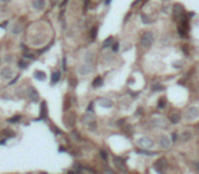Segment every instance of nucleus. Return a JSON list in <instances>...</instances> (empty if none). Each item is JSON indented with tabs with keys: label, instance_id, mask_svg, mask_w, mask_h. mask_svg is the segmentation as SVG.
<instances>
[{
	"label": "nucleus",
	"instance_id": "1",
	"mask_svg": "<svg viewBox=\"0 0 199 174\" xmlns=\"http://www.w3.org/2000/svg\"><path fill=\"white\" fill-rule=\"evenodd\" d=\"M154 42V36H153V33L151 31H146V33H143V36L141 37V45H142L143 48H150L151 45Z\"/></svg>",
	"mask_w": 199,
	"mask_h": 174
},
{
	"label": "nucleus",
	"instance_id": "2",
	"mask_svg": "<svg viewBox=\"0 0 199 174\" xmlns=\"http://www.w3.org/2000/svg\"><path fill=\"white\" fill-rule=\"evenodd\" d=\"M177 31H179V36L180 37H186L187 31H188V20L186 18L180 19V23L177 26Z\"/></svg>",
	"mask_w": 199,
	"mask_h": 174
},
{
	"label": "nucleus",
	"instance_id": "3",
	"mask_svg": "<svg viewBox=\"0 0 199 174\" xmlns=\"http://www.w3.org/2000/svg\"><path fill=\"white\" fill-rule=\"evenodd\" d=\"M0 76H1V79H4V80L11 79L14 76L13 68H11V67H3V68L0 69Z\"/></svg>",
	"mask_w": 199,
	"mask_h": 174
},
{
	"label": "nucleus",
	"instance_id": "4",
	"mask_svg": "<svg viewBox=\"0 0 199 174\" xmlns=\"http://www.w3.org/2000/svg\"><path fill=\"white\" fill-rule=\"evenodd\" d=\"M199 116V109L198 107H190V109H187L186 112V118L188 121H191V120H195V118Z\"/></svg>",
	"mask_w": 199,
	"mask_h": 174
},
{
	"label": "nucleus",
	"instance_id": "5",
	"mask_svg": "<svg viewBox=\"0 0 199 174\" xmlns=\"http://www.w3.org/2000/svg\"><path fill=\"white\" fill-rule=\"evenodd\" d=\"M138 144L142 147V148H151L154 143H153V140L149 139V137H141L139 140H138Z\"/></svg>",
	"mask_w": 199,
	"mask_h": 174
},
{
	"label": "nucleus",
	"instance_id": "6",
	"mask_svg": "<svg viewBox=\"0 0 199 174\" xmlns=\"http://www.w3.org/2000/svg\"><path fill=\"white\" fill-rule=\"evenodd\" d=\"M92 72H93V67H92V65H89V64H83V65H81V67L78 68V74L81 75V76L90 75Z\"/></svg>",
	"mask_w": 199,
	"mask_h": 174
},
{
	"label": "nucleus",
	"instance_id": "7",
	"mask_svg": "<svg viewBox=\"0 0 199 174\" xmlns=\"http://www.w3.org/2000/svg\"><path fill=\"white\" fill-rule=\"evenodd\" d=\"M173 15L174 18H179V19H183L184 18V10L180 4H174L173 6Z\"/></svg>",
	"mask_w": 199,
	"mask_h": 174
},
{
	"label": "nucleus",
	"instance_id": "8",
	"mask_svg": "<svg viewBox=\"0 0 199 174\" xmlns=\"http://www.w3.org/2000/svg\"><path fill=\"white\" fill-rule=\"evenodd\" d=\"M166 167V161L164 159V158H161V159H158V161L154 163V169H156L158 173H161L162 174V170Z\"/></svg>",
	"mask_w": 199,
	"mask_h": 174
},
{
	"label": "nucleus",
	"instance_id": "9",
	"mask_svg": "<svg viewBox=\"0 0 199 174\" xmlns=\"http://www.w3.org/2000/svg\"><path fill=\"white\" fill-rule=\"evenodd\" d=\"M170 144H172V139H169L168 136L164 135V136L160 137V146H161L162 148H169Z\"/></svg>",
	"mask_w": 199,
	"mask_h": 174
},
{
	"label": "nucleus",
	"instance_id": "10",
	"mask_svg": "<svg viewBox=\"0 0 199 174\" xmlns=\"http://www.w3.org/2000/svg\"><path fill=\"white\" fill-rule=\"evenodd\" d=\"M31 7H33L34 10L41 11L44 7H45V0H33V1H31Z\"/></svg>",
	"mask_w": 199,
	"mask_h": 174
},
{
	"label": "nucleus",
	"instance_id": "11",
	"mask_svg": "<svg viewBox=\"0 0 199 174\" xmlns=\"http://www.w3.org/2000/svg\"><path fill=\"white\" fill-rule=\"evenodd\" d=\"M93 61H94V53L93 52H86V53H85V64L92 65Z\"/></svg>",
	"mask_w": 199,
	"mask_h": 174
},
{
	"label": "nucleus",
	"instance_id": "12",
	"mask_svg": "<svg viewBox=\"0 0 199 174\" xmlns=\"http://www.w3.org/2000/svg\"><path fill=\"white\" fill-rule=\"evenodd\" d=\"M151 123H153V125L157 127V128H166V124H165L164 118H154Z\"/></svg>",
	"mask_w": 199,
	"mask_h": 174
},
{
	"label": "nucleus",
	"instance_id": "13",
	"mask_svg": "<svg viewBox=\"0 0 199 174\" xmlns=\"http://www.w3.org/2000/svg\"><path fill=\"white\" fill-rule=\"evenodd\" d=\"M98 103L101 106H104V107H112V106H113V102L111 100H108V98H102V100H100Z\"/></svg>",
	"mask_w": 199,
	"mask_h": 174
},
{
	"label": "nucleus",
	"instance_id": "14",
	"mask_svg": "<svg viewBox=\"0 0 199 174\" xmlns=\"http://www.w3.org/2000/svg\"><path fill=\"white\" fill-rule=\"evenodd\" d=\"M115 165H116V167H119L121 171H125V165H124V162L121 161V159H119V158H115Z\"/></svg>",
	"mask_w": 199,
	"mask_h": 174
},
{
	"label": "nucleus",
	"instance_id": "15",
	"mask_svg": "<svg viewBox=\"0 0 199 174\" xmlns=\"http://www.w3.org/2000/svg\"><path fill=\"white\" fill-rule=\"evenodd\" d=\"M169 120H170L172 124H177V123L180 121V114H179V113H172L170 117H169Z\"/></svg>",
	"mask_w": 199,
	"mask_h": 174
},
{
	"label": "nucleus",
	"instance_id": "16",
	"mask_svg": "<svg viewBox=\"0 0 199 174\" xmlns=\"http://www.w3.org/2000/svg\"><path fill=\"white\" fill-rule=\"evenodd\" d=\"M191 139V133L188 132V130H184L183 133H181V136H180V140L183 142V143H186V142H188Z\"/></svg>",
	"mask_w": 199,
	"mask_h": 174
},
{
	"label": "nucleus",
	"instance_id": "17",
	"mask_svg": "<svg viewBox=\"0 0 199 174\" xmlns=\"http://www.w3.org/2000/svg\"><path fill=\"white\" fill-rule=\"evenodd\" d=\"M59 80H60V72H59V71H56L55 74L52 75V84H56Z\"/></svg>",
	"mask_w": 199,
	"mask_h": 174
},
{
	"label": "nucleus",
	"instance_id": "18",
	"mask_svg": "<svg viewBox=\"0 0 199 174\" xmlns=\"http://www.w3.org/2000/svg\"><path fill=\"white\" fill-rule=\"evenodd\" d=\"M34 76L37 78L38 80H45V78H46V76H45V72H41V71H36V72H34Z\"/></svg>",
	"mask_w": 199,
	"mask_h": 174
},
{
	"label": "nucleus",
	"instance_id": "19",
	"mask_svg": "<svg viewBox=\"0 0 199 174\" xmlns=\"http://www.w3.org/2000/svg\"><path fill=\"white\" fill-rule=\"evenodd\" d=\"M101 84H102V78H96V79H94V82H93V87H100L101 86Z\"/></svg>",
	"mask_w": 199,
	"mask_h": 174
},
{
	"label": "nucleus",
	"instance_id": "20",
	"mask_svg": "<svg viewBox=\"0 0 199 174\" xmlns=\"http://www.w3.org/2000/svg\"><path fill=\"white\" fill-rule=\"evenodd\" d=\"M162 90H164L162 84H153L151 86V91H162Z\"/></svg>",
	"mask_w": 199,
	"mask_h": 174
},
{
	"label": "nucleus",
	"instance_id": "21",
	"mask_svg": "<svg viewBox=\"0 0 199 174\" xmlns=\"http://www.w3.org/2000/svg\"><path fill=\"white\" fill-rule=\"evenodd\" d=\"M165 105H166V101L164 100V98H161V100L158 101V109H164V107H165Z\"/></svg>",
	"mask_w": 199,
	"mask_h": 174
},
{
	"label": "nucleus",
	"instance_id": "22",
	"mask_svg": "<svg viewBox=\"0 0 199 174\" xmlns=\"http://www.w3.org/2000/svg\"><path fill=\"white\" fill-rule=\"evenodd\" d=\"M139 154H143V155H154L156 152H150V151H146V150H139Z\"/></svg>",
	"mask_w": 199,
	"mask_h": 174
},
{
	"label": "nucleus",
	"instance_id": "23",
	"mask_svg": "<svg viewBox=\"0 0 199 174\" xmlns=\"http://www.w3.org/2000/svg\"><path fill=\"white\" fill-rule=\"evenodd\" d=\"M112 41H113V38H112V37L108 38L105 42H104V48H106V46H111V45H112Z\"/></svg>",
	"mask_w": 199,
	"mask_h": 174
},
{
	"label": "nucleus",
	"instance_id": "24",
	"mask_svg": "<svg viewBox=\"0 0 199 174\" xmlns=\"http://www.w3.org/2000/svg\"><path fill=\"white\" fill-rule=\"evenodd\" d=\"M100 155L102 156V159H104V161H108V154H106L105 151H102V150H101V151H100Z\"/></svg>",
	"mask_w": 199,
	"mask_h": 174
},
{
	"label": "nucleus",
	"instance_id": "25",
	"mask_svg": "<svg viewBox=\"0 0 199 174\" xmlns=\"http://www.w3.org/2000/svg\"><path fill=\"white\" fill-rule=\"evenodd\" d=\"M19 116H15V117H11V118H8V123H18V120H19Z\"/></svg>",
	"mask_w": 199,
	"mask_h": 174
},
{
	"label": "nucleus",
	"instance_id": "26",
	"mask_svg": "<svg viewBox=\"0 0 199 174\" xmlns=\"http://www.w3.org/2000/svg\"><path fill=\"white\" fill-rule=\"evenodd\" d=\"M104 174H116V171H113L112 169H104Z\"/></svg>",
	"mask_w": 199,
	"mask_h": 174
},
{
	"label": "nucleus",
	"instance_id": "27",
	"mask_svg": "<svg viewBox=\"0 0 199 174\" xmlns=\"http://www.w3.org/2000/svg\"><path fill=\"white\" fill-rule=\"evenodd\" d=\"M13 34H19V26H14L13 27Z\"/></svg>",
	"mask_w": 199,
	"mask_h": 174
},
{
	"label": "nucleus",
	"instance_id": "28",
	"mask_svg": "<svg viewBox=\"0 0 199 174\" xmlns=\"http://www.w3.org/2000/svg\"><path fill=\"white\" fill-rule=\"evenodd\" d=\"M26 67H27V63L19 61V68H26Z\"/></svg>",
	"mask_w": 199,
	"mask_h": 174
},
{
	"label": "nucleus",
	"instance_id": "29",
	"mask_svg": "<svg viewBox=\"0 0 199 174\" xmlns=\"http://www.w3.org/2000/svg\"><path fill=\"white\" fill-rule=\"evenodd\" d=\"M71 137H72V139H78V140H79V135H78V132H72V133H71Z\"/></svg>",
	"mask_w": 199,
	"mask_h": 174
},
{
	"label": "nucleus",
	"instance_id": "30",
	"mask_svg": "<svg viewBox=\"0 0 199 174\" xmlns=\"http://www.w3.org/2000/svg\"><path fill=\"white\" fill-rule=\"evenodd\" d=\"M87 112H89V113H93V103H90V105H89V107H87Z\"/></svg>",
	"mask_w": 199,
	"mask_h": 174
},
{
	"label": "nucleus",
	"instance_id": "31",
	"mask_svg": "<svg viewBox=\"0 0 199 174\" xmlns=\"http://www.w3.org/2000/svg\"><path fill=\"white\" fill-rule=\"evenodd\" d=\"M176 140H177V133L174 132L173 135H172V142H176Z\"/></svg>",
	"mask_w": 199,
	"mask_h": 174
},
{
	"label": "nucleus",
	"instance_id": "32",
	"mask_svg": "<svg viewBox=\"0 0 199 174\" xmlns=\"http://www.w3.org/2000/svg\"><path fill=\"white\" fill-rule=\"evenodd\" d=\"M173 67L174 68H181V63H174Z\"/></svg>",
	"mask_w": 199,
	"mask_h": 174
},
{
	"label": "nucleus",
	"instance_id": "33",
	"mask_svg": "<svg viewBox=\"0 0 199 174\" xmlns=\"http://www.w3.org/2000/svg\"><path fill=\"white\" fill-rule=\"evenodd\" d=\"M0 1H1V3H8L10 0H0Z\"/></svg>",
	"mask_w": 199,
	"mask_h": 174
},
{
	"label": "nucleus",
	"instance_id": "34",
	"mask_svg": "<svg viewBox=\"0 0 199 174\" xmlns=\"http://www.w3.org/2000/svg\"><path fill=\"white\" fill-rule=\"evenodd\" d=\"M198 129H199V128H198ZM198 132H199V130H198Z\"/></svg>",
	"mask_w": 199,
	"mask_h": 174
}]
</instances>
